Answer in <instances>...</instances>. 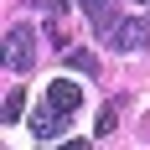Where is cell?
Listing matches in <instances>:
<instances>
[{
  "label": "cell",
  "instance_id": "1",
  "mask_svg": "<svg viewBox=\"0 0 150 150\" xmlns=\"http://www.w3.org/2000/svg\"><path fill=\"white\" fill-rule=\"evenodd\" d=\"M31 62H36V31H31L26 21H16V26L5 31V67H11L16 78H26Z\"/></svg>",
  "mask_w": 150,
  "mask_h": 150
},
{
  "label": "cell",
  "instance_id": "2",
  "mask_svg": "<svg viewBox=\"0 0 150 150\" xmlns=\"http://www.w3.org/2000/svg\"><path fill=\"white\" fill-rule=\"evenodd\" d=\"M109 47L114 52H145L150 47V21H119L114 36H109Z\"/></svg>",
  "mask_w": 150,
  "mask_h": 150
},
{
  "label": "cell",
  "instance_id": "3",
  "mask_svg": "<svg viewBox=\"0 0 150 150\" xmlns=\"http://www.w3.org/2000/svg\"><path fill=\"white\" fill-rule=\"evenodd\" d=\"M47 104L57 109L62 119H67V114H73L78 104H83V88H78L73 78H52V83H47Z\"/></svg>",
  "mask_w": 150,
  "mask_h": 150
},
{
  "label": "cell",
  "instance_id": "4",
  "mask_svg": "<svg viewBox=\"0 0 150 150\" xmlns=\"http://www.w3.org/2000/svg\"><path fill=\"white\" fill-rule=\"evenodd\" d=\"M78 5H83V16L93 21V31H98V36H114V26L124 21V16L114 11V0H78Z\"/></svg>",
  "mask_w": 150,
  "mask_h": 150
},
{
  "label": "cell",
  "instance_id": "5",
  "mask_svg": "<svg viewBox=\"0 0 150 150\" xmlns=\"http://www.w3.org/2000/svg\"><path fill=\"white\" fill-rule=\"evenodd\" d=\"M31 135H36V140H47V145L57 140V109H52V104H47L42 114H31Z\"/></svg>",
  "mask_w": 150,
  "mask_h": 150
},
{
  "label": "cell",
  "instance_id": "6",
  "mask_svg": "<svg viewBox=\"0 0 150 150\" xmlns=\"http://www.w3.org/2000/svg\"><path fill=\"white\" fill-rule=\"evenodd\" d=\"M67 67H73V73H98V57L83 52V47H73V52H67Z\"/></svg>",
  "mask_w": 150,
  "mask_h": 150
},
{
  "label": "cell",
  "instance_id": "7",
  "mask_svg": "<svg viewBox=\"0 0 150 150\" xmlns=\"http://www.w3.org/2000/svg\"><path fill=\"white\" fill-rule=\"evenodd\" d=\"M21 114H26V93H21V88H11V93H5V124H16Z\"/></svg>",
  "mask_w": 150,
  "mask_h": 150
},
{
  "label": "cell",
  "instance_id": "8",
  "mask_svg": "<svg viewBox=\"0 0 150 150\" xmlns=\"http://www.w3.org/2000/svg\"><path fill=\"white\" fill-rule=\"evenodd\" d=\"M114 119H119V114H114V109H98V119H93V135L104 140L109 129H114Z\"/></svg>",
  "mask_w": 150,
  "mask_h": 150
},
{
  "label": "cell",
  "instance_id": "9",
  "mask_svg": "<svg viewBox=\"0 0 150 150\" xmlns=\"http://www.w3.org/2000/svg\"><path fill=\"white\" fill-rule=\"evenodd\" d=\"M36 5H42L47 16H67V0H36Z\"/></svg>",
  "mask_w": 150,
  "mask_h": 150
}]
</instances>
